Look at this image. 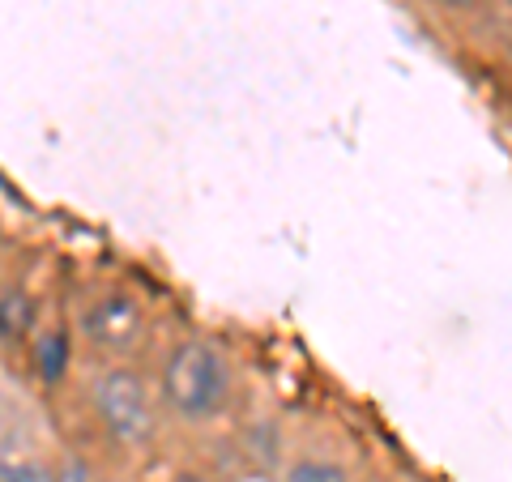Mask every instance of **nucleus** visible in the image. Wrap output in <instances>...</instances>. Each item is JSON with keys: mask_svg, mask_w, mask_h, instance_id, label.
Masks as SVG:
<instances>
[{"mask_svg": "<svg viewBox=\"0 0 512 482\" xmlns=\"http://www.w3.org/2000/svg\"><path fill=\"white\" fill-rule=\"evenodd\" d=\"M158 393H163V410L184 427H210L231 410L235 397V372L231 359L214 337H180L158 372Z\"/></svg>", "mask_w": 512, "mask_h": 482, "instance_id": "obj_1", "label": "nucleus"}, {"mask_svg": "<svg viewBox=\"0 0 512 482\" xmlns=\"http://www.w3.org/2000/svg\"><path fill=\"white\" fill-rule=\"evenodd\" d=\"M90 410L99 427L124 448H146L158 436V406L133 363L111 359L90 376Z\"/></svg>", "mask_w": 512, "mask_h": 482, "instance_id": "obj_2", "label": "nucleus"}, {"mask_svg": "<svg viewBox=\"0 0 512 482\" xmlns=\"http://www.w3.org/2000/svg\"><path fill=\"white\" fill-rule=\"evenodd\" d=\"M141 329H146L141 303L128 291H116V286L86 295L82 308H77V333H82V342L111 359L128 355L141 342Z\"/></svg>", "mask_w": 512, "mask_h": 482, "instance_id": "obj_3", "label": "nucleus"}, {"mask_svg": "<svg viewBox=\"0 0 512 482\" xmlns=\"http://www.w3.org/2000/svg\"><path fill=\"white\" fill-rule=\"evenodd\" d=\"M30 329H35V295L9 278L0 286V337H5V346H18L30 337Z\"/></svg>", "mask_w": 512, "mask_h": 482, "instance_id": "obj_4", "label": "nucleus"}, {"mask_svg": "<svg viewBox=\"0 0 512 482\" xmlns=\"http://www.w3.org/2000/svg\"><path fill=\"white\" fill-rule=\"evenodd\" d=\"M244 444H248V457L261 465V470H269V474H282V465L291 461V457H286L282 427H278L274 419H256V423H248Z\"/></svg>", "mask_w": 512, "mask_h": 482, "instance_id": "obj_5", "label": "nucleus"}, {"mask_svg": "<svg viewBox=\"0 0 512 482\" xmlns=\"http://www.w3.org/2000/svg\"><path fill=\"white\" fill-rule=\"evenodd\" d=\"M278 482H355L350 470L338 457H325V453H299L282 465Z\"/></svg>", "mask_w": 512, "mask_h": 482, "instance_id": "obj_6", "label": "nucleus"}, {"mask_svg": "<svg viewBox=\"0 0 512 482\" xmlns=\"http://www.w3.org/2000/svg\"><path fill=\"white\" fill-rule=\"evenodd\" d=\"M69 363H73V346L69 337H64L60 329L43 333L39 346H35V372L43 384H60L64 376H69Z\"/></svg>", "mask_w": 512, "mask_h": 482, "instance_id": "obj_7", "label": "nucleus"}, {"mask_svg": "<svg viewBox=\"0 0 512 482\" xmlns=\"http://www.w3.org/2000/svg\"><path fill=\"white\" fill-rule=\"evenodd\" d=\"M0 482H56V465L30 453H13L0 461Z\"/></svg>", "mask_w": 512, "mask_h": 482, "instance_id": "obj_8", "label": "nucleus"}, {"mask_svg": "<svg viewBox=\"0 0 512 482\" xmlns=\"http://www.w3.org/2000/svg\"><path fill=\"white\" fill-rule=\"evenodd\" d=\"M56 482H99V474H94V465L86 457L77 453H64L56 461Z\"/></svg>", "mask_w": 512, "mask_h": 482, "instance_id": "obj_9", "label": "nucleus"}, {"mask_svg": "<svg viewBox=\"0 0 512 482\" xmlns=\"http://www.w3.org/2000/svg\"><path fill=\"white\" fill-rule=\"evenodd\" d=\"M431 5L444 9V13H457V18H470V13L487 9V0H431Z\"/></svg>", "mask_w": 512, "mask_h": 482, "instance_id": "obj_10", "label": "nucleus"}, {"mask_svg": "<svg viewBox=\"0 0 512 482\" xmlns=\"http://www.w3.org/2000/svg\"><path fill=\"white\" fill-rule=\"evenodd\" d=\"M167 482H210L205 474H197V470H180V474H171Z\"/></svg>", "mask_w": 512, "mask_h": 482, "instance_id": "obj_11", "label": "nucleus"}, {"mask_svg": "<svg viewBox=\"0 0 512 482\" xmlns=\"http://www.w3.org/2000/svg\"><path fill=\"white\" fill-rule=\"evenodd\" d=\"M500 9L508 13V18H512V0H500Z\"/></svg>", "mask_w": 512, "mask_h": 482, "instance_id": "obj_12", "label": "nucleus"}]
</instances>
